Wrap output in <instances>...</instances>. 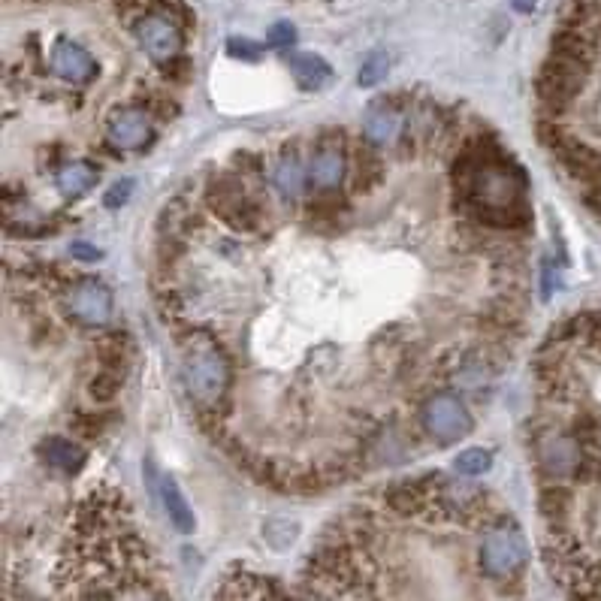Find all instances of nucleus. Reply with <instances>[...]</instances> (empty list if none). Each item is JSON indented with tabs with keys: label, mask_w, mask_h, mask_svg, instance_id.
I'll use <instances>...</instances> for the list:
<instances>
[{
	"label": "nucleus",
	"mask_w": 601,
	"mask_h": 601,
	"mask_svg": "<svg viewBox=\"0 0 601 601\" xmlns=\"http://www.w3.org/2000/svg\"><path fill=\"white\" fill-rule=\"evenodd\" d=\"M266 43H269L272 49H287V46H293V43H296V31H293V25H287V22L272 25L269 34H266Z\"/></svg>",
	"instance_id": "24"
},
{
	"label": "nucleus",
	"mask_w": 601,
	"mask_h": 601,
	"mask_svg": "<svg viewBox=\"0 0 601 601\" xmlns=\"http://www.w3.org/2000/svg\"><path fill=\"white\" fill-rule=\"evenodd\" d=\"M586 197H589V203L598 209V215H601V185H595V188H589L586 191Z\"/></svg>",
	"instance_id": "30"
},
{
	"label": "nucleus",
	"mask_w": 601,
	"mask_h": 601,
	"mask_svg": "<svg viewBox=\"0 0 601 601\" xmlns=\"http://www.w3.org/2000/svg\"><path fill=\"white\" fill-rule=\"evenodd\" d=\"M526 556H529L526 538L511 520H499L496 526H490L478 553L481 568L490 577H511L514 571L523 568Z\"/></svg>",
	"instance_id": "3"
},
{
	"label": "nucleus",
	"mask_w": 601,
	"mask_h": 601,
	"mask_svg": "<svg viewBox=\"0 0 601 601\" xmlns=\"http://www.w3.org/2000/svg\"><path fill=\"white\" fill-rule=\"evenodd\" d=\"M73 429H76L79 435H85V438H97V435L106 429V423H103V417H97V414H79L76 423H73Z\"/></svg>",
	"instance_id": "25"
},
{
	"label": "nucleus",
	"mask_w": 601,
	"mask_h": 601,
	"mask_svg": "<svg viewBox=\"0 0 601 601\" xmlns=\"http://www.w3.org/2000/svg\"><path fill=\"white\" fill-rule=\"evenodd\" d=\"M185 351V384L200 414L209 420H221L230 393V360L224 348L209 333H191Z\"/></svg>",
	"instance_id": "1"
},
{
	"label": "nucleus",
	"mask_w": 601,
	"mask_h": 601,
	"mask_svg": "<svg viewBox=\"0 0 601 601\" xmlns=\"http://www.w3.org/2000/svg\"><path fill=\"white\" fill-rule=\"evenodd\" d=\"M381 182H384V161H381V155L375 152L372 145L357 148V155H354V176H351L354 194H372Z\"/></svg>",
	"instance_id": "16"
},
{
	"label": "nucleus",
	"mask_w": 601,
	"mask_h": 601,
	"mask_svg": "<svg viewBox=\"0 0 601 601\" xmlns=\"http://www.w3.org/2000/svg\"><path fill=\"white\" fill-rule=\"evenodd\" d=\"M40 457L46 460V466H52L61 475H76L88 460L85 447L70 438H46L40 444Z\"/></svg>",
	"instance_id": "14"
},
{
	"label": "nucleus",
	"mask_w": 601,
	"mask_h": 601,
	"mask_svg": "<svg viewBox=\"0 0 601 601\" xmlns=\"http://www.w3.org/2000/svg\"><path fill=\"white\" fill-rule=\"evenodd\" d=\"M454 466H457V472H460V475H466V478H475V475H484V472H490V466H493V457H490V450L469 447V450H463V454L454 460Z\"/></svg>",
	"instance_id": "21"
},
{
	"label": "nucleus",
	"mask_w": 601,
	"mask_h": 601,
	"mask_svg": "<svg viewBox=\"0 0 601 601\" xmlns=\"http://www.w3.org/2000/svg\"><path fill=\"white\" fill-rule=\"evenodd\" d=\"M70 251H73V257H79V260H85V263H94V260H100V251H97L94 245H88V242H76Z\"/></svg>",
	"instance_id": "29"
},
{
	"label": "nucleus",
	"mask_w": 601,
	"mask_h": 601,
	"mask_svg": "<svg viewBox=\"0 0 601 601\" xmlns=\"http://www.w3.org/2000/svg\"><path fill=\"white\" fill-rule=\"evenodd\" d=\"M306 179H309V170H303V161H299L296 145L284 148V155L278 158L275 173H272L275 191H278L284 200H296L299 194H303V188H306Z\"/></svg>",
	"instance_id": "13"
},
{
	"label": "nucleus",
	"mask_w": 601,
	"mask_h": 601,
	"mask_svg": "<svg viewBox=\"0 0 601 601\" xmlns=\"http://www.w3.org/2000/svg\"><path fill=\"white\" fill-rule=\"evenodd\" d=\"M230 55L254 61V58L260 55V49H257L254 43H248V40H230Z\"/></svg>",
	"instance_id": "28"
},
{
	"label": "nucleus",
	"mask_w": 601,
	"mask_h": 601,
	"mask_svg": "<svg viewBox=\"0 0 601 601\" xmlns=\"http://www.w3.org/2000/svg\"><path fill=\"white\" fill-rule=\"evenodd\" d=\"M164 76L173 79V82H188V76H191V61H188L185 55H179L176 61L164 64Z\"/></svg>",
	"instance_id": "27"
},
{
	"label": "nucleus",
	"mask_w": 601,
	"mask_h": 601,
	"mask_svg": "<svg viewBox=\"0 0 601 601\" xmlns=\"http://www.w3.org/2000/svg\"><path fill=\"white\" fill-rule=\"evenodd\" d=\"M290 70H293L296 85L306 88V91H321V88L333 79L330 64H327L321 55H312V52H296V55H290Z\"/></svg>",
	"instance_id": "15"
},
{
	"label": "nucleus",
	"mask_w": 601,
	"mask_h": 601,
	"mask_svg": "<svg viewBox=\"0 0 601 601\" xmlns=\"http://www.w3.org/2000/svg\"><path fill=\"white\" fill-rule=\"evenodd\" d=\"M161 499H164V508H167L170 523H173L182 535H191V532H194V514H191V505L185 502L179 484H176L170 475L161 481Z\"/></svg>",
	"instance_id": "18"
},
{
	"label": "nucleus",
	"mask_w": 601,
	"mask_h": 601,
	"mask_svg": "<svg viewBox=\"0 0 601 601\" xmlns=\"http://www.w3.org/2000/svg\"><path fill=\"white\" fill-rule=\"evenodd\" d=\"M405 121H408V103H396V97L378 100L369 112H366V142L375 148H393L402 142L405 136Z\"/></svg>",
	"instance_id": "10"
},
{
	"label": "nucleus",
	"mask_w": 601,
	"mask_h": 601,
	"mask_svg": "<svg viewBox=\"0 0 601 601\" xmlns=\"http://www.w3.org/2000/svg\"><path fill=\"white\" fill-rule=\"evenodd\" d=\"M387 76V55H372L363 67H360V85L363 88H372V85H378L381 79Z\"/></svg>",
	"instance_id": "23"
},
{
	"label": "nucleus",
	"mask_w": 601,
	"mask_h": 601,
	"mask_svg": "<svg viewBox=\"0 0 601 601\" xmlns=\"http://www.w3.org/2000/svg\"><path fill=\"white\" fill-rule=\"evenodd\" d=\"M67 309L79 324L100 327L112 318V293L106 284H100L94 278L73 281L67 290Z\"/></svg>",
	"instance_id": "9"
},
{
	"label": "nucleus",
	"mask_w": 601,
	"mask_h": 601,
	"mask_svg": "<svg viewBox=\"0 0 601 601\" xmlns=\"http://www.w3.org/2000/svg\"><path fill=\"white\" fill-rule=\"evenodd\" d=\"M538 508H541V517L550 523V529L559 532L565 517H568V511H571V493L565 487H544Z\"/></svg>",
	"instance_id": "20"
},
{
	"label": "nucleus",
	"mask_w": 601,
	"mask_h": 601,
	"mask_svg": "<svg viewBox=\"0 0 601 601\" xmlns=\"http://www.w3.org/2000/svg\"><path fill=\"white\" fill-rule=\"evenodd\" d=\"M348 176V155H345V133L327 130L315 142V155L309 161V179L321 191H336Z\"/></svg>",
	"instance_id": "6"
},
{
	"label": "nucleus",
	"mask_w": 601,
	"mask_h": 601,
	"mask_svg": "<svg viewBox=\"0 0 601 601\" xmlns=\"http://www.w3.org/2000/svg\"><path fill=\"white\" fill-rule=\"evenodd\" d=\"M94 182H97V167L88 161H70L55 173V185H58L61 197H67V200L82 197L85 191H91Z\"/></svg>",
	"instance_id": "17"
},
{
	"label": "nucleus",
	"mask_w": 601,
	"mask_h": 601,
	"mask_svg": "<svg viewBox=\"0 0 601 601\" xmlns=\"http://www.w3.org/2000/svg\"><path fill=\"white\" fill-rule=\"evenodd\" d=\"M206 200H209L212 212L233 230L254 233L266 221V209L245 194V182L236 173L212 176L206 185Z\"/></svg>",
	"instance_id": "2"
},
{
	"label": "nucleus",
	"mask_w": 601,
	"mask_h": 601,
	"mask_svg": "<svg viewBox=\"0 0 601 601\" xmlns=\"http://www.w3.org/2000/svg\"><path fill=\"white\" fill-rule=\"evenodd\" d=\"M136 40L145 49V55L152 58V61H158L161 67L170 64V61H176L182 55V46H185L182 28L167 13H148V16H142L136 22Z\"/></svg>",
	"instance_id": "5"
},
{
	"label": "nucleus",
	"mask_w": 601,
	"mask_h": 601,
	"mask_svg": "<svg viewBox=\"0 0 601 601\" xmlns=\"http://www.w3.org/2000/svg\"><path fill=\"white\" fill-rule=\"evenodd\" d=\"M550 152L568 170V176L586 182L589 188L601 185V152H595V148L583 145L580 139H574L568 133H559V139L550 145Z\"/></svg>",
	"instance_id": "11"
},
{
	"label": "nucleus",
	"mask_w": 601,
	"mask_h": 601,
	"mask_svg": "<svg viewBox=\"0 0 601 601\" xmlns=\"http://www.w3.org/2000/svg\"><path fill=\"white\" fill-rule=\"evenodd\" d=\"M130 194H133V179H121L118 185H112V188H109V194H106V206H109V209H115V206H124Z\"/></svg>",
	"instance_id": "26"
},
{
	"label": "nucleus",
	"mask_w": 601,
	"mask_h": 601,
	"mask_svg": "<svg viewBox=\"0 0 601 601\" xmlns=\"http://www.w3.org/2000/svg\"><path fill=\"white\" fill-rule=\"evenodd\" d=\"M260 535H263V541H266L269 550L284 553V550H290L299 541V535H303V526H299L296 520H290V517H269L263 523Z\"/></svg>",
	"instance_id": "19"
},
{
	"label": "nucleus",
	"mask_w": 601,
	"mask_h": 601,
	"mask_svg": "<svg viewBox=\"0 0 601 601\" xmlns=\"http://www.w3.org/2000/svg\"><path fill=\"white\" fill-rule=\"evenodd\" d=\"M423 429L438 441V444H454L463 441L472 432V414L469 408L450 393H438L432 399H426L423 411H420Z\"/></svg>",
	"instance_id": "4"
},
{
	"label": "nucleus",
	"mask_w": 601,
	"mask_h": 601,
	"mask_svg": "<svg viewBox=\"0 0 601 601\" xmlns=\"http://www.w3.org/2000/svg\"><path fill=\"white\" fill-rule=\"evenodd\" d=\"M118 387H121V375L112 372V369H100V372L88 381V393H91L94 402H112L115 393H118Z\"/></svg>",
	"instance_id": "22"
},
{
	"label": "nucleus",
	"mask_w": 601,
	"mask_h": 601,
	"mask_svg": "<svg viewBox=\"0 0 601 601\" xmlns=\"http://www.w3.org/2000/svg\"><path fill=\"white\" fill-rule=\"evenodd\" d=\"M106 139L112 148H118V152H139V148L152 145V139H155L152 115H148L142 106L115 109L106 121Z\"/></svg>",
	"instance_id": "8"
},
{
	"label": "nucleus",
	"mask_w": 601,
	"mask_h": 601,
	"mask_svg": "<svg viewBox=\"0 0 601 601\" xmlns=\"http://www.w3.org/2000/svg\"><path fill=\"white\" fill-rule=\"evenodd\" d=\"M535 460L547 478H577L583 450L574 435L565 432H541L535 441Z\"/></svg>",
	"instance_id": "7"
},
{
	"label": "nucleus",
	"mask_w": 601,
	"mask_h": 601,
	"mask_svg": "<svg viewBox=\"0 0 601 601\" xmlns=\"http://www.w3.org/2000/svg\"><path fill=\"white\" fill-rule=\"evenodd\" d=\"M52 70L73 85H85L97 76V61L79 43L58 40L52 49Z\"/></svg>",
	"instance_id": "12"
}]
</instances>
